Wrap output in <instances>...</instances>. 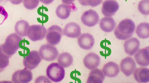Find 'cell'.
<instances>
[{
  "label": "cell",
  "mask_w": 149,
  "mask_h": 83,
  "mask_svg": "<svg viewBox=\"0 0 149 83\" xmlns=\"http://www.w3.org/2000/svg\"><path fill=\"white\" fill-rule=\"evenodd\" d=\"M119 8V5L115 0H106L103 3L101 9L102 14L106 17L114 15Z\"/></svg>",
  "instance_id": "obj_11"
},
{
  "label": "cell",
  "mask_w": 149,
  "mask_h": 83,
  "mask_svg": "<svg viewBox=\"0 0 149 83\" xmlns=\"http://www.w3.org/2000/svg\"><path fill=\"white\" fill-rule=\"evenodd\" d=\"M9 59L0 56V72L2 71L8 65Z\"/></svg>",
  "instance_id": "obj_28"
},
{
  "label": "cell",
  "mask_w": 149,
  "mask_h": 83,
  "mask_svg": "<svg viewBox=\"0 0 149 83\" xmlns=\"http://www.w3.org/2000/svg\"><path fill=\"white\" fill-rule=\"evenodd\" d=\"M71 10L67 4H62L57 7L56 13L57 16L62 19H65L69 16Z\"/></svg>",
  "instance_id": "obj_24"
},
{
  "label": "cell",
  "mask_w": 149,
  "mask_h": 83,
  "mask_svg": "<svg viewBox=\"0 0 149 83\" xmlns=\"http://www.w3.org/2000/svg\"><path fill=\"white\" fill-rule=\"evenodd\" d=\"M135 28L134 22L130 19L126 18L119 23L114 31V34L118 39L125 40L132 36Z\"/></svg>",
  "instance_id": "obj_2"
},
{
  "label": "cell",
  "mask_w": 149,
  "mask_h": 83,
  "mask_svg": "<svg viewBox=\"0 0 149 83\" xmlns=\"http://www.w3.org/2000/svg\"><path fill=\"white\" fill-rule=\"evenodd\" d=\"M79 3L84 6H90L92 7H96L102 2L98 0H78Z\"/></svg>",
  "instance_id": "obj_27"
},
{
  "label": "cell",
  "mask_w": 149,
  "mask_h": 83,
  "mask_svg": "<svg viewBox=\"0 0 149 83\" xmlns=\"http://www.w3.org/2000/svg\"><path fill=\"white\" fill-rule=\"evenodd\" d=\"M77 41L79 47L85 50L91 49L95 43L93 36L88 33H83L78 38Z\"/></svg>",
  "instance_id": "obj_14"
},
{
  "label": "cell",
  "mask_w": 149,
  "mask_h": 83,
  "mask_svg": "<svg viewBox=\"0 0 149 83\" xmlns=\"http://www.w3.org/2000/svg\"><path fill=\"white\" fill-rule=\"evenodd\" d=\"M41 60L39 52L36 50H32L25 57L23 60V64L25 68L32 70L36 68Z\"/></svg>",
  "instance_id": "obj_7"
},
{
  "label": "cell",
  "mask_w": 149,
  "mask_h": 83,
  "mask_svg": "<svg viewBox=\"0 0 149 83\" xmlns=\"http://www.w3.org/2000/svg\"><path fill=\"white\" fill-rule=\"evenodd\" d=\"M99 24L100 29L103 31L109 33L114 30L116 24L112 17H105L101 19Z\"/></svg>",
  "instance_id": "obj_19"
},
{
  "label": "cell",
  "mask_w": 149,
  "mask_h": 83,
  "mask_svg": "<svg viewBox=\"0 0 149 83\" xmlns=\"http://www.w3.org/2000/svg\"><path fill=\"white\" fill-rule=\"evenodd\" d=\"M133 75L139 83H147L149 81V69L148 68L143 67L135 69Z\"/></svg>",
  "instance_id": "obj_18"
},
{
  "label": "cell",
  "mask_w": 149,
  "mask_h": 83,
  "mask_svg": "<svg viewBox=\"0 0 149 83\" xmlns=\"http://www.w3.org/2000/svg\"><path fill=\"white\" fill-rule=\"evenodd\" d=\"M42 3L48 5L52 3L54 0H39Z\"/></svg>",
  "instance_id": "obj_32"
},
{
  "label": "cell",
  "mask_w": 149,
  "mask_h": 83,
  "mask_svg": "<svg viewBox=\"0 0 149 83\" xmlns=\"http://www.w3.org/2000/svg\"><path fill=\"white\" fill-rule=\"evenodd\" d=\"M58 63L63 67H68L72 63L73 58L69 53L65 52L60 54L57 59Z\"/></svg>",
  "instance_id": "obj_22"
},
{
  "label": "cell",
  "mask_w": 149,
  "mask_h": 83,
  "mask_svg": "<svg viewBox=\"0 0 149 83\" xmlns=\"http://www.w3.org/2000/svg\"><path fill=\"white\" fill-rule=\"evenodd\" d=\"M105 78V76L102 71L97 68L93 69L90 73L86 83H102Z\"/></svg>",
  "instance_id": "obj_20"
},
{
  "label": "cell",
  "mask_w": 149,
  "mask_h": 83,
  "mask_svg": "<svg viewBox=\"0 0 149 83\" xmlns=\"http://www.w3.org/2000/svg\"><path fill=\"white\" fill-rule=\"evenodd\" d=\"M32 78V72L25 68L14 73L12 75V80L15 83H27L30 82Z\"/></svg>",
  "instance_id": "obj_8"
},
{
  "label": "cell",
  "mask_w": 149,
  "mask_h": 83,
  "mask_svg": "<svg viewBox=\"0 0 149 83\" xmlns=\"http://www.w3.org/2000/svg\"><path fill=\"white\" fill-rule=\"evenodd\" d=\"M120 67L121 71L126 76H129L133 73L136 65L133 59L128 56L122 60Z\"/></svg>",
  "instance_id": "obj_10"
},
{
  "label": "cell",
  "mask_w": 149,
  "mask_h": 83,
  "mask_svg": "<svg viewBox=\"0 0 149 83\" xmlns=\"http://www.w3.org/2000/svg\"><path fill=\"white\" fill-rule=\"evenodd\" d=\"M75 0H61L62 2L64 4L69 5L71 4Z\"/></svg>",
  "instance_id": "obj_33"
},
{
  "label": "cell",
  "mask_w": 149,
  "mask_h": 83,
  "mask_svg": "<svg viewBox=\"0 0 149 83\" xmlns=\"http://www.w3.org/2000/svg\"><path fill=\"white\" fill-rule=\"evenodd\" d=\"M46 73L51 80L55 82L61 81L64 78L65 71L62 66L57 63H53L47 67Z\"/></svg>",
  "instance_id": "obj_3"
},
{
  "label": "cell",
  "mask_w": 149,
  "mask_h": 83,
  "mask_svg": "<svg viewBox=\"0 0 149 83\" xmlns=\"http://www.w3.org/2000/svg\"><path fill=\"white\" fill-rule=\"evenodd\" d=\"M136 33L138 36L141 39L149 37V24L143 22L140 23L136 27Z\"/></svg>",
  "instance_id": "obj_23"
},
{
  "label": "cell",
  "mask_w": 149,
  "mask_h": 83,
  "mask_svg": "<svg viewBox=\"0 0 149 83\" xmlns=\"http://www.w3.org/2000/svg\"><path fill=\"white\" fill-rule=\"evenodd\" d=\"M35 82H51L46 77L44 76H40L36 78Z\"/></svg>",
  "instance_id": "obj_29"
},
{
  "label": "cell",
  "mask_w": 149,
  "mask_h": 83,
  "mask_svg": "<svg viewBox=\"0 0 149 83\" xmlns=\"http://www.w3.org/2000/svg\"><path fill=\"white\" fill-rule=\"evenodd\" d=\"M0 14L4 16L5 19L8 17V14L4 8L1 6H0Z\"/></svg>",
  "instance_id": "obj_30"
},
{
  "label": "cell",
  "mask_w": 149,
  "mask_h": 83,
  "mask_svg": "<svg viewBox=\"0 0 149 83\" xmlns=\"http://www.w3.org/2000/svg\"><path fill=\"white\" fill-rule=\"evenodd\" d=\"M102 71L104 76L109 78L116 77L120 71L118 65L112 61L105 64L103 67Z\"/></svg>",
  "instance_id": "obj_17"
},
{
  "label": "cell",
  "mask_w": 149,
  "mask_h": 83,
  "mask_svg": "<svg viewBox=\"0 0 149 83\" xmlns=\"http://www.w3.org/2000/svg\"><path fill=\"white\" fill-rule=\"evenodd\" d=\"M99 16L94 10L90 9L85 11L81 17L82 23L88 27H92L95 25L98 22Z\"/></svg>",
  "instance_id": "obj_9"
},
{
  "label": "cell",
  "mask_w": 149,
  "mask_h": 83,
  "mask_svg": "<svg viewBox=\"0 0 149 83\" xmlns=\"http://www.w3.org/2000/svg\"><path fill=\"white\" fill-rule=\"evenodd\" d=\"M63 34L62 29L60 27L56 25H52L47 30L46 41L48 44L56 45L60 42Z\"/></svg>",
  "instance_id": "obj_6"
},
{
  "label": "cell",
  "mask_w": 149,
  "mask_h": 83,
  "mask_svg": "<svg viewBox=\"0 0 149 83\" xmlns=\"http://www.w3.org/2000/svg\"><path fill=\"white\" fill-rule=\"evenodd\" d=\"M138 9L139 12L144 15L149 14V0H142L139 3Z\"/></svg>",
  "instance_id": "obj_25"
},
{
  "label": "cell",
  "mask_w": 149,
  "mask_h": 83,
  "mask_svg": "<svg viewBox=\"0 0 149 83\" xmlns=\"http://www.w3.org/2000/svg\"><path fill=\"white\" fill-rule=\"evenodd\" d=\"M22 38L15 33L9 35L5 42L0 45V56L9 59L19 48V43Z\"/></svg>",
  "instance_id": "obj_1"
},
{
  "label": "cell",
  "mask_w": 149,
  "mask_h": 83,
  "mask_svg": "<svg viewBox=\"0 0 149 83\" xmlns=\"http://www.w3.org/2000/svg\"><path fill=\"white\" fill-rule=\"evenodd\" d=\"M39 0H23V3L24 7L28 10H33L38 5Z\"/></svg>",
  "instance_id": "obj_26"
},
{
  "label": "cell",
  "mask_w": 149,
  "mask_h": 83,
  "mask_svg": "<svg viewBox=\"0 0 149 83\" xmlns=\"http://www.w3.org/2000/svg\"><path fill=\"white\" fill-rule=\"evenodd\" d=\"M39 52L42 59L48 61L54 60L58 55L56 48L49 44L42 45L40 48Z\"/></svg>",
  "instance_id": "obj_4"
},
{
  "label": "cell",
  "mask_w": 149,
  "mask_h": 83,
  "mask_svg": "<svg viewBox=\"0 0 149 83\" xmlns=\"http://www.w3.org/2000/svg\"><path fill=\"white\" fill-rule=\"evenodd\" d=\"M9 0H0V5H3Z\"/></svg>",
  "instance_id": "obj_34"
},
{
  "label": "cell",
  "mask_w": 149,
  "mask_h": 83,
  "mask_svg": "<svg viewBox=\"0 0 149 83\" xmlns=\"http://www.w3.org/2000/svg\"><path fill=\"white\" fill-rule=\"evenodd\" d=\"M148 46L139 50L134 55L136 63L142 67H147L149 65V49Z\"/></svg>",
  "instance_id": "obj_13"
},
{
  "label": "cell",
  "mask_w": 149,
  "mask_h": 83,
  "mask_svg": "<svg viewBox=\"0 0 149 83\" xmlns=\"http://www.w3.org/2000/svg\"><path fill=\"white\" fill-rule=\"evenodd\" d=\"M140 45V42L137 39L131 38L125 41L124 44V50L128 55L132 56L138 50Z\"/></svg>",
  "instance_id": "obj_16"
},
{
  "label": "cell",
  "mask_w": 149,
  "mask_h": 83,
  "mask_svg": "<svg viewBox=\"0 0 149 83\" xmlns=\"http://www.w3.org/2000/svg\"><path fill=\"white\" fill-rule=\"evenodd\" d=\"M98 0L100 1H101V2H102L103 1V0Z\"/></svg>",
  "instance_id": "obj_35"
},
{
  "label": "cell",
  "mask_w": 149,
  "mask_h": 83,
  "mask_svg": "<svg viewBox=\"0 0 149 83\" xmlns=\"http://www.w3.org/2000/svg\"><path fill=\"white\" fill-rule=\"evenodd\" d=\"M83 62L85 66L90 70L96 68L99 65L100 59L99 56L93 52L88 54L84 58Z\"/></svg>",
  "instance_id": "obj_15"
},
{
  "label": "cell",
  "mask_w": 149,
  "mask_h": 83,
  "mask_svg": "<svg viewBox=\"0 0 149 83\" xmlns=\"http://www.w3.org/2000/svg\"><path fill=\"white\" fill-rule=\"evenodd\" d=\"M29 26V24L27 21L23 20H20L15 24V32L20 37H25L27 36Z\"/></svg>",
  "instance_id": "obj_21"
},
{
  "label": "cell",
  "mask_w": 149,
  "mask_h": 83,
  "mask_svg": "<svg viewBox=\"0 0 149 83\" xmlns=\"http://www.w3.org/2000/svg\"><path fill=\"white\" fill-rule=\"evenodd\" d=\"M47 30L43 25H32L29 26L27 36L32 41L36 42L42 40L45 36Z\"/></svg>",
  "instance_id": "obj_5"
},
{
  "label": "cell",
  "mask_w": 149,
  "mask_h": 83,
  "mask_svg": "<svg viewBox=\"0 0 149 83\" xmlns=\"http://www.w3.org/2000/svg\"><path fill=\"white\" fill-rule=\"evenodd\" d=\"M9 1L14 5H18L22 3L23 0H9Z\"/></svg>",
  "instance_id": "obj_31"
},
{
  "label": "cell",
  "mask_w": 149,
  "mask_h": 83,
  "mask_svg": "<svg viewBox=\"0 0 149 83\" xmlns=\"http://www.w3.org/2000/svg\"><path fill=\"white\" fill-rule=\"evenodd\" d=\"M63 34L69 37H78L81 35L80 27L78 24L74 22L68 23L63 30Z\"/></svg>",
  "instance_id": "obj_12"
}]
</instances>
